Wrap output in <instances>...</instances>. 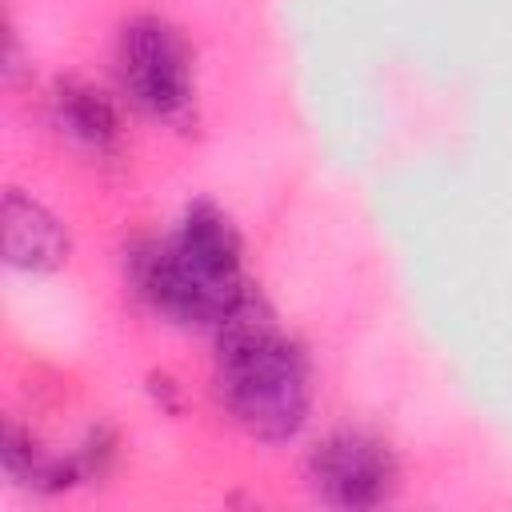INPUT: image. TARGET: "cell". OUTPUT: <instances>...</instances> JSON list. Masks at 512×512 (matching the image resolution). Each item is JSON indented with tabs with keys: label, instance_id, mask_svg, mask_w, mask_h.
I'll use <instances>...</instances> for the list:
<instances>
[{
	"label": "cell",
	"instance_id": "obj_1",
	"mask_svg": "<svg viewBox=\"0 0 512 512\" xmlns=\"http://www.w3.org/2000/svg\"><path fill=\"white\" fill-rule=\"evenodd\" d=\"M216 336V392L228 416L256 440H292L312 404V372L300 344L288 340L252 296L216 328Z\"/></svg>",
	"mask_w": 512,
	"mask_h": 512
},
{
	"label": "cell",
	"instance_id": "obj_2",
	"mask_svg": "<svg viewBox=\"0 0 512 512\" xmlns=\"http://www.w3.org/2000/svg\"><path fill=\"white\" fill-rule=\"evenodd\" d=\"M132 280L156 312L196 328H220L248 300L240 236L216 204H192L172 240L144 244L132 256Z\"/></svg>",
	"mask_w": 512,
	"mask_h": 512
},
{
	"label": "cell",
	"instance_id": "obj_3",
	"mask_svg": "<svg viewBox=\"0 0 512 512\" xmlns=\"http://www.w3.org/2000/svg\"><path fill=\"white\" fill-rule=\"evenodd\" d=\"M120 84L136 108L156 120H184L192 108V52L176 24L136 16L120 32Z\"/></svg>",
	"mask_w": 512,
	"mask_h": 512
},
{
	"label": "cell",
	"instance_id": "obj_4",
	"mask_svg": "<svg viewBox=\"0 0 512 512\" xmlns=\"http://www.w3.org/2000/svg\"><path fill=\"white\" fill-rule=\"evenodd\" d=\"M308 484L336 508H376L396 488V456L380 436L340 428L312 448Z\"/></svg>",
	"mask_w": 512,
	"mask_h": 512
},
{
	"label": "cell",
	"instance_id": "obj_5",
	"mask_svg": "<svg viewBox=\"0 0 512 512\" xmlns=\"http://www.w3.org/2000/svg\"><path fill=\"white\" fill-rule=\"evenodd\" d=\"M4 256L8 264L28 272H52L68 260L64 224L44 204H36L16 188L4 196Z\"/></svg>",
	"mask_w": 512,
	"mask_h": 512
},
{
	"label": "cell",
	"instance_id": "obj_6",
	"mask_svg": "<svg viewBox=\"0 0 512 512\" xmlns=\"http://www.w3.org/2000/svg\"><path fill=\"white\" fill-rule=\"evenodd\" d=\"M52 116H56V128L92 148V152H104L116 144L120 136V120H116V108L104 100V92L88 88V84H76V80H64L52 96Z\"/></svg>",
	"mask_w": 512,
	"mask_h": 512
}]
</instances>
